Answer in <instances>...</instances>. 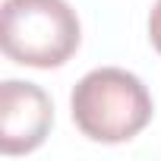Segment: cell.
Wrapping results in <instances>:
<instances>
[{
	"instance_id": "6da1fadb",
	"label": "cell",
	"mask_w": 161,
	"mask_h": 161,
	"mask_svg": "<svg viewBox=\"0 0 161 161\" xmlns=\"http://www.w3.org/2000/svg\"><path fill=\"white\" fill-rule=\"evenodd\" d=\"M69 111L79 133L104 145L130 142L148 126L155 114L152 95L142 79L120 66L86 73L69 95Z\"/></svg>"
},
{
	"instance_id": "7a4b0ae2",
	"label": "cell",
	"mask_w": 161,
	"mask_h": 161,
	"mask_svg": "<svg viewBox=\"0 0 161 161\" xmlns=\"http://www.w3.org/2000/svg\"><path fill=\"white\" fill-rule=\"evenodd\" d=\"M79 41V16L66 0H7L0 13V44L13 63L54 69L63 66Z\"/></svg>"
},
{
	"instance_id": "3957f363",
	"label": "cell",
	"mask_w": 161,
	"mask_h": 161,
	"mask_svg": "<svg viewBox=\"0 0 161 161\" xmlns=\"http://www.w3.org/2000/svg\"><path fill=\"white\" fill-rule=\"evenodd\" d=\"M54 126V104L47 92L35 82L7 79L0 86V152L29 155L35 152Z\"/></svg>"
},
{
	"instance_id": "277c9868",
	"label": "cell",
	"mask_w": 161,
	"mask_h": 161,
	"mask_svg": "<svg viewBox=\"0 0 161 161\" xmlns=\"http://www.w3.org/2000/svg\"><path fill=\"white\" fill-rule=\"evenodd\" d=\"M148 38H152V47L161 54V0L152 7V16H148Z\"/></svg>"
}]
</instances>
